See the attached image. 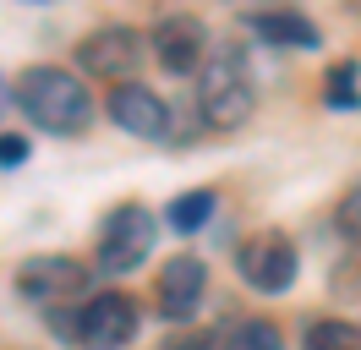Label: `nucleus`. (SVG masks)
I'll list each match as a JSON object with an SVG mask.
<instances>
[{
    "label": "nucleus",
    "mask_w": 361,
    "mask_h": 350,
    "mask_svg": "<svg viewBox=\"0 0 361 350\" xmlns=\"http://www.w3.org/2000/svg\"><path fill=\"white\" fill-rule=\"evenodd\" d=\"M11 104L49 137H77L93 126V93L82 88V77L49 61H33L11 77Z\"/></svg>",
    "instance_id": "f257e3e1"
},
{
    "label": "nucleus",
    "mask_w": 361,
    "mask_h": 350,
    "mask_svg": "<svg viewBox=\"0 0 361 350\" xmlns=\"http://www.w3.org/2000/svg\"><path fill=\"white\" fill-rule=\"evenodd\" d=\"M214 208H219V197H214V192H180V197H170L164 219H170L176 236H197L208 219H214Z\"/></svg>",
    "instance_id": "f8f14e48"
},
{
    "label": "nucleus",
    "mask_w": 361,
    "mask_h": 350,
    "mask_svg": "<svg viewBox=\"0 0 361 350\" xmlns=\"http://www.w3.org/2000/svg\"><path fill=\"white\" fill-rule=\"evenodd\" d=\"M247 28L263 44H274V49H317V44H323L317 22H307L301 11H257Z\"/></svg>",
    "instance_id": "9b49d317"
},
{
    "label": "nucleus",
    "mask_w": 361,
    "mask_h": 350,
    "mask_svg": "<svg viewBox=\"0 0 361 350\" xmlns=\"http://www.w3.org/2000/svg\"><path fill=\"white\" fill-rule=\"evenodd\" d=\"M257 109V83L241 44H214L203 71H197V115L208 131H235Z\"/></svg>",
    "instance_id": "f03ea898"
},
{
    "label": "nucleus",
    "mask_w": 361,
    "mask_h": 350,
    "mask_svg": "<svg viewBox=\"0 0 361 350\" xmlns=\"http://www.w3.org/2000/svg\"><path fill=\"white\" fill-rule=\"evenodd\" d=\"M27 159V137H0V164H23Z\"/></svg>",
    "instance_id": "a211bd4d"
},
{
    "label": "nucleus",
    "mask_w": 361,
    "mask_h": 350,
    "mask_svg": "<svg viewBox=\"0 0 361 350\" xmlns=\"http://www.w3.org/2000/svg\"><path fill=\"white\" fill-rule=\"evenodd\" d=\"M55 328L82 350H126L142 328V312L132 296L99 290V296H82V306H71V318H55Z\"/></svg>",
    "instance_id": "7ed1b4c3"
},
{
    "label": "nucleus",
    "mask_w": 361,
    "mask_h": 350,
    "mask_svg": "<svg viewBox=\"0 0 361 350\" xmlns=\"http://www.w3.org/2000/svg\"><path fill=\"white\" fill-rule=\"evenodd\" d=\"M154 236L159 224L154 214L142 208V203H115L110 214H104V224H99V246H93V268H104V274H132L137 262L154 252Z\"/></svg>",
    "instance_id": "20e7f679"
},
{
    "label": "nucleus",
    "mask_w": 361,
    "mask_h": 350,
    "mask_svg": "<svg viewBox=\"0 0 361 350\" xmlns=\"http://www.w3.org/2000/svg\"><path fill=\"white\" fill-rule=\"evenodd\" d=\"M110 121L126 137H142V143H170V104L159 99L154 88H142L132 77V83H115L110 88Z\"/></svg>",
    "instance_id": "6e6552de"
},
{
    "label": "nucleus",
    "mask_w": 361,
    "mask_h": 350,
    "mask_svg": "<svg viewBox=\"0 0 361 350\" xmlns=\"http://www.w3.org/2000/svg\"><path fill=\"white\" fill-rule=\"evenodd\" d=\"M17 290H23L27 301H39V306L71 301V296L88 290V262H77V258H33V262L17 268Z\"/></svg>",
    "instance_id": "1a4fd4ad"
},
{
    "label": "nucleus",
    "mask_w": 361,
    "mask_h": 350,
    "mask_svg": "<svg viewBox=\"0 0 361 350\" xmlns=\"http://www.w3.org/2000/svg\"><path fill=\"white\" fill-rule=\"evenodd\" d=\"M27 6H44V0H27Z\"/></svg>",
    "instance_id": "aec40b11"
},
{
    "label": "nucleus",
    "mask_w": 361,
    "mask_h": 350,
    "mask_svg": "<svg viewBox=\"0 0 361 350\" xmlns=\"http://www.w3.org/2000/svg\"><path fill=\"white\" fill-rule=\"evenodd\" d=\"M301 350H361V328L350 318H317L301 334Z\"/></svg>",
    "instance_id": "4468645a"
},
{
    "label": "nucleus",
    "mask_w": 361,
    "mask_h": 350,
    "mask_svg": "<svg viewBox=\"0 0 361 350\" xmlns=\"http://www.w3.org/2000/svg\"><path fill=\"white\" fill-rule=\"evenodd\" d=\"M159 350H225V334H219V328H197V334H180V339H164Z\"/></svg>",
    "instance_id": "f3484780"
},
{
    "label": "nucleus",
    "mask_w": 361,
    "mask_h": 350,
    "mask_svg": "<svg viewBox=\"0 0 361 350\" xmlns=\"http://www.w3.org/2000/svg\"><path fill=\"white\" fill-rule=\"evenodd\" d=\"M203 290H208V268H203V258L180 252V258H170L164 268H159L154 301H159V312H164L170 323H186V318L197 312V301H203Z\"/></svg>",
    "instance_id": "9d476101"
},
{
    "label": "nucleus",
    "mask_w": 361,
    "mask_h": 350,
    "mask_svg": "<svg viewBox=\"0 0 361 350\" xmlns=\"http://www.w3.org/2000/svg\"><path fill=\"white\" fill-rule=\"evenodd\" d=\"M148 49H154V61L170 71V77H192V71H203L208 61V28L197 17H186V11H170V17L154 22V33H148Z\"/></svg>",
    "instance_id": "0eeeda50"
},
{
    "label": "nucleus",
    "mask_w": 361,
    "mask_h": 350,
    "mask_svg": "<svg viewBox=\"0 0 361 350\" xmlns=\"http://www.w3.org/2000/svg\"><path fill=\"white\" fill-rule=\"evenodd\" d=\"M142 49H148V39L137 28H93L77 44V71L99 77V83H132L142 66Z\"/></svg>",
    "instance_id": "423d86ee"
},
{
    "label": "nucleus",
    "mask_w": 361,
    "mask_h": 350,
    "mask_svg": "<svg viewBox=\"0 0 361 350\" xmlns=\"http://www.w3.org/2000/svg\"><path fill=\"white\" fill-rule=\"evenodd\" d=\"M225 350H285V339H279V328L269 318H247V323H235L225 334Z\"/></svg>",
    "instance_id": "2eb2a0df"
},
{
    "label": "nucleus",
    "mask_w": 361,
    "mask_h": 350,
    "mask_svg": "<svg viewBox=\"0 0 361 350\" xmlns=\"http://www.w3.org/2000/svg\"><path fill=\"white\" fill-rule=\"evenodd\" d=\"M334 224H339V236H345V241H356V246H361V181H356L345 197H339Z\"/></svg>",
    "instance_id": "dca6fc26"
},
{
    "label": "nucleus",
    "mask_w": 361,
    "mask_h": 350,
    "mask_svg": "<svg viewBox=\"0 0 361 350\" xmlns=\"http://www.w3.org/2000/svg\"><path fill=\"white\" fill-rule=\"evenodd\" d=\"M6 99H11V88H6V77H0V109H6Z\"/></svg>",
    "instance_id": "6ab92c4d"
},
{
    "label": "nucleus",
    "mask_w": 361,
    "mask_h": 350,
    "mask_svg": "<svg viewBox=\"0 0 361 350\" xmlns=\"http://www.w3.org/2000/svg\"><path fill=\"white\" fill-rule=\"evenodd\" d=\"M295 268H301V258H295V241L285 230H252L235 246V274L257 296H285L295 284Z\"/></svg>",
    "instance_id": "39448f33"
},
{
    "label": "nucleus",
    "mask_w": 361,
    "mask_h": 350,
    "mask_svg": "<svg viewBox=\"0 0 361 350\" xmlns=\"http://www.w3.org/2000/svg\"><path fill=\"white\" fill-rule=\"evenodd\" d=\"M323 104L329 109H361V66L334 61L323 71Z\"/></svg>",
    "instance_id": "ddd939ff"
}]
</instances>
